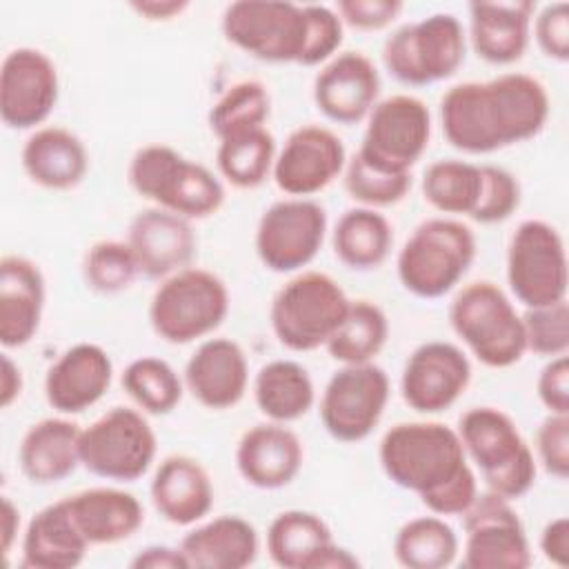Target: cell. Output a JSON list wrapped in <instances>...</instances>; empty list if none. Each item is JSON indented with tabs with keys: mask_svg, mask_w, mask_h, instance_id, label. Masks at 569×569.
<instances>
[{
	"mask_svg": "<svg viewBox=\"0 0 569 569\" xmlns=\"http://www.w3.org/2000/svg\"><path fill=\"white\" fill-rule=\"evenodd\" d=\"M380 96V73L360 51H342L327 60L313 78V102L336 124L365 120Z\"/></svg>",
	"mask_w": 569,
	"mask_h": 569,
	"instance_id": "44dd1931",
	"label": "cell"
},
{
	"mask_svg": "<svg viewBox=\"0 0 569 569\" xmlns=\"http://www.w3.org/2000/svg\"><path fill=\"white\" fill-rule=\"evenodd\" d=\"M536 453L542 469L565 480L569 476V413H549L536 431Z\"/></svg>",
	"mask_w": 569,
	"mask_h": 569,
	"instance_id": "7dc6e473",
	"label": "cell"
},
{
	"mask_svg": "<svg viewBox=\"0 0 569 569\" xmlns=\"http://www.w3.org/2000/svg\"><path fill=\"white\" fill-rule=\"evenodd\" d=\"M482 187L480 164L467 160H436L422 173V198L440 213L471 216Z\"/></svg>",
	"mask_w": 569,
	"mask_h": 569,
	"instance_id": "f35d334b",
	"label": "cell"
},
{
	"mask_svg": "<svg viewBox=\"0 0 569 569\" xmlns=\"http://www.w3.org/2000/svg\"><path fill=\"white\" fill-rule=\"evenodd\" d=\"M129 565L133 569H189L182 549L167 545H149L140 549Z\"/></svg>",
	"mask_w": 569,
	"mask_h": 569,
	"instance_id": "f5cc1de1",
	"label": "cell"
},
{
	"mask_svg": "<svg viewBox=\"0 0 569 569\" xmlns=\"http://www.w3.org/2000/svg\"><path fill=\"white\" fill-rule=\"evenodd\" d=\"M467 33L453 13H431L387 36L382 64L407 87H427L451 78L465 62Z\"/></svg>",
	"mask_w": 569,
	"mask_h": 569,
	"instance_id": "9c48e42d",
	"label": "cell"
},
{
	"mask_svg": "<svg viewBox=\"0 0 569 569\" xmlns=\"http://www.w3.org/2000/svg\"><path fill=\"white\" fill-rule=\"evenodd\" d=\"M2 551L4 556L11 553V547L18 538V531H20V509L11 502L9 496H2Z\"/></svg>",
	"mask_w": 569,
	"mask_h": 569,
	"instance_id": "9f6ffc18",
	"label": "cell"
},
{
	"mask_svg": "<svg viewBox=\"0 0 569 569\" xmlns=\"http://www.w3.org/2000/svg\"><path fill=\"white\" fill-rule=\"evenodd\" d=\"M385 476L413 491L436 516H462L478 496V480L456 429L445 422H398L380 440Z\"/></svg>",
	"mask_w": 569,
	"mask_h": 569,
	"instance_id": "7a4b0ae2",
	"label": "cell"
},
{
	"mask_svg": "<svg viewBox=\"0 0 569 569\" xmlns=\"http://www.w3.org/2000/svg\"><path fill=\"white\" fill-rule=\"evenodd\" d=\"M460 518L467 569H527L531 565L527 531L511 500L493 491L478 493Z\"/></svg>",
	"mask_w": 569,
	"mask_h": 569,
	"instance_id": "2e32d148",
	"label": "cell"
},
{
	"mask_svg": "<svg viewBox=\"0 0 569 569\" xmlns=\"http://www.w3.org/2000/svg\"><path fill=\"white\" fill-rule=\"evenodd\" d=\"M276 156V138L267 127H258L222 138L216 164L220 176L236 189H256L271 178Z\"/></svg>",
	"mask_w": 569,
	"mask_h": 569,
	"instance_id": "8d00e7d4",
	"label": "cell"
},
{
	"mask_svg": "<svg viewBox=\"0 0 569 569\" xmlns=\"http://www.w3.org/2000/svg\"><path fill=\"white\" fill-rule=\"evenodd\" d=\"M305 449L296 431L280 422H262L247 429L236 447V467L242 480L256 489H282L300 473Z\"/></svg>",
	"mask_w": 569,
	"mask_h": 569,
	"instance_id": "d4e9b609",
	"label": "cell"
},
{
	"mask_svg": "<svg viewBox=\"0 0 569 569\" xmlns=\"http://www.w3.org/2000/svg\"><path fill=\"white\" fill-rule=\"evenodd\" d=\"M345 289L322 271H302L284 282L269 307L273 336L289 351L325 347L349 309Z\"/></svg>",
	"mask_w": 569,
	"mask_h": 569,
	"instance_id": "52a82bcc",
	"label": "cell"
},
{
	"mask_svg": "<svg viewBox=\"0 0 569 569\" xmlns=\"http://www.w3.org/2000/svg\"><path fill=\"white\" fill-rule=\"evenodd\" d=\"M253 398L264 418L289 425L309 413L316 402V389L300 362L280 358L260 367L253 380Z\"/></svg>",
	"mask_w": 569,
	"mask_h": 569,
	"instance_id": "836d02e7",
	"label": "cell"
},
{
	"mask_svg": "<svg viewBox=\"0 0 569 569\" xmlns=\"http://www.w3.org/2000/svg\"><path fill=\"white\" fill-rule=\"evenodd\" d=\"M460 542L442 516L407 520L393 538V556L407 569H445L458 556Z\"/></svg>",
	"mask_w": 569,
	"mask_h": 569,
	"instance_id": "74e56055",
	"label": "cell"
},
{
	"mask_svg": "<svg viewBox=\"0 0 569 569\" xmlns=\"http://www.w3.org/2000/svg\"><path fill=\"white\" fill-rule=\"evenodd\" d=\"M227 42L262 62L302 64L309 44L305 4L278 0H238L222 13Z\"/></svg>",
	"mask_w": 569,
	"mask_h": 569,
	"instance_id": "30bf717a",
	"label": "cell"
},
{
	"mask_svg": "<svg viewBox=\"0 0 569 569\" xmlns=\"http://www.w3.org/2000/svg\"><path fill=\"white\" fill-rule=\"evenodd\" d=\"M309 18V44L302 67H316L331 60L345 38V24L336 9L327 4H305Z\"/></svg>",
	"mask_w": 569,
	"mask_h": 569,
	"instance_id": "bcb514c9",
	"label": "cell"
},
{
	"mask_svg": "<svg viewBox=\"0 0 569 569\" xmlns=\"http://www.w3.org/2000/svg\"><path fill=\"white\" fill-rule=\"evenodd\" d=\"M158 451V438L144 411L113 407L80 433V467L89 473L133 482L142 478Z\"/></svg>",
	"mask_w": 569,
	"mask_h": 569,
	"instance_id": "8fae6325",
	"label": "cell"
},
{
	"mask_svg": "<svg viewBox=\"0 0 569 569\" xmlns=\"http://www.w3.org/2000/svg\"><path fill=\"white\" fill-rule=\"evenodd\" d=\"M531 24H533V38L538 49L556 62H567L569 60V4L567 2L545 4L536 13Z\"/></svg>",
	"mask_w": 569,
	"mask_h": 569,
	"instance_id": "c3c4849f",
	"label": "cell"
},
{
	"mask_svg": "<svg viewBox=\"0 0 569 569\" xmlns=\"http://www.w3.org/2000/svg\"><path fill=\"white\" fill-rule=\"evenodd\" d=\"M127 244L138 260L140 276L164 280L191 264L198 240L191 220L162 207H149L129 222Z\"/></svg>",
	"mask_w": 569,
	"mask_h": 569,
	"instance_id": "7402d4cb",
	"label": "cell"
},
{
	"mask_svg": "<svg viewBox=\"0 0 569 569\" xmlns=\"http://www.w3.org/2000/svg\"><path fill=\"white\" fill-rule=\"evenodd\" d=\"M471 382L467 353L445 340H431L411 351L402 367V400L418 413H440L458 402Z\"/></svg>",
	"mask_w": 569,
	"mask_h": 569,
	"instance_id": "d6986e66",
	"label": "cell"
},
{
	"mask_svg": "<svg viewBox=\"0 0 569 569\" xmlns=\"http://www.w3.org/2000/svg\"><path fill=\"white\" fill-rule=\"evenodd\" d=\"M476 260V236L456 218L420 222L402 244L396 271L400 284L425 300H436L456 289Z\"/></svg>",
	"mask_w": 569,
	"mask_h": 569,
	"instance_id": "5b68a950",
	"label": "cell"
},
{
	"mask_svg": "<svg viewBox=\"0 0 569 569\" xmlns=\"http://www.w3.org/2000/svg\"><path fill=\"white\" fill-rule=\"evenodd\" d=\"M507 282L527 309L567 300V251L558 229L545 220H522L507 247Z\"/></svg>",
	"mask_w": 569,
	"mask_h": 569,
	"instance_id": "7c38bea8",
	"label": "cell"
},
{
	"mask_svg": "<svg viewBox=\"0 0 569 569\" xmlns=\"http://www.w3.org/2000/svg\"><path fill=\"white\" fill-rule=\"evenodd\" d=\"M347 164L338 133L322 124H302L289 133L273 162L276 187L291 198H309L327 189Z\"/></svg>",
	"mask_w": 569,
	"mask_h": 569,
	"instance_id": "ac0fdd59",
	"label": "cell"
},
{
	"mask_svg": "<svg viewBox=\"0 0 569 569\" xmlns=\"http://www.w3.org/2000/svg\"><path fill=\"white\" fill-rule=\"evenodd\" d=\"M249 385V362L231 338H207L184 365V387L202 407L222 411L236 407Z\"/></svg>",
	"mask_w": 569,
	"mask_h": 569,
	"instance_id": "cb8c5ba5",
	"label": "cell"
},
{
	"mask_svg": "<svg viewBox=\"0 0 569 569\" xmlns=\"http://www.w3.org/2000/svg\"><path fill=\"white\" fill-rule=\"evenodd\" d=\"M458 436L487 485L507 500L522 498L536 482V458L509 413L496 407H471L458 420Z\"/></svg>",
	"mask_w": 569,
	"mask_h": 569,
	"instance_id": "277c9868",
	"label": "cell"
},
{
	"mask_svg": "<svg viewBox=\"0 0 569 569\" xmlns=\"http://www.w3.org/2000/svg\"><path fill=\"white\" fill-rule=\"evenodd\" d=\"M227 313V284L200 267H187L160 280L149 302L151 329L171 345H189L213 333Z\"/></svg>",
	"mask_w": 569,
	"mask_h": 569,
	"instance_id": "ba28073f",
	"label": "cell"
},
{
	"mask_svg": "<svg viewBox=\"0 0 569 569\" xmlns=\"http://www.w3.org/2000/svg\"><path fill=\"white\" fill-rule=\"evenodd\" d=\"M127 180L140 198L187 220L209 218L224 204L220 178L162 142L144 144L133 153Z\"/></svg>",
	"mask_w": 569,
	"mask_h": 569,
	"instance_id": "3957f363",
	"label": "cell"
},
{
	"mask_svg": "<svg viewBox=\"0 0 569 569\" xmlns=\"http://www.w3.org/2000/svg\"><path fill=\"white\" fill-rule=\"evenodd\" d=\"M89 547L116 545L131 538L144 522L140 500L116 487H91L64 498Z\"/></svg>",
	"mask_w": 569,
	"mask_h": 569,
	"instance_id": "1f68e13d",
	"label": "cell"
},
{
	"mask_svg": "<svg viewBox=\"0 0 569 569\" xmlns=\"http://www.w3.org/2000/svg\"><path fill=\"white\" fill-rule=\"evenodd\" d=\"M82 429L69 418H42L33 422L18 447L22 476L31 485H56L80 467Z\"/></svg>",
	"mask_w": 569,
	"mask_h": 569,
	"instance_id": "f546056e",
	"label": "cell"
},
{
	"mask_svg": "<svg viewBox=\"0 0 569 569\" xmlns=\"http://www.w3.org/2000/svg\"><path fill=\"white\" fill-rule=\"evenodd\" d=\"M480 198L469 218L480 224L505 222L520 207V182L511 171L496 164H480Z\"/></svg>",
	"mask_w": 569,
	"mask_h": 569,
	"instance_id": "f6af8a7d",
	"label": "cell"
},
{
	"mask_svg": "<svg viewBox=\"0 0 569 569\" xmlns=\"http://www.w3.org/2000/svg\"><path fill=\"white\" fill-rule=\"evenodd\" d=\"M20 162L27 178L49 191L78 187L89 171L84 142L64 127H40L22 144Z\"/></svg>",
	"mask_w": 569,
	"mask_h": 569,
	"instance_id": "f1b7e54d",
	"label": "cell"
},
{
	"mask_svg": "<svg viewBox=\"0 0 569 569\" xmlns=\"http://www.w3.org/2000/svg\"><path fill=\"white\" fill-rule=\"evenodd\" d=\"M189 569H244L260 549L256 527L236 513H224L193 527L178 545Z\"/></svg>",
	"mask_w": 569,
	"mask_h": 569,
	"instance_id": "4dcf8cb0",
	"label": "cell"
},
{
	"mask_svg": "<svg viewBox=\"0 0 569 569\" xmlns=\"http://www.w3.org/2000/svg\"><path fill=\"white\" fill-rule=\"evenodd\" d=\"M389 402V378L373 362L342 365L325 385L320 420L338 442H360L380 422Z\"/></svg>",
	"mask_w": 569,
	"mask_h": 569,
	"instance_id": "9a60e30c",
	"label": "cell"
},
{
	"mask_svg": "<svg viewBox=\"0 0 569 569\" xmlns=\"http://www.w3.org/2000/svg\"><path fill=\"white\" fill-rule=\"evenodd\" d=\"M536 2H471L469 42L478 58L489 64L518 62L531 38Z\"/></svg>",
	"mask_w": 569,
	"mask_h": 569,
	"instance_id": "83f0119b",
	"label": "cell"
},
{
	"mask_svg": "<svg viewBox=\"0 0 569 569\" xmlns=\"http://www.w3.org/2000/svg\"><path fill=\"white\" fill-rule=\"evenodd\" d=\"M136 407L149 416H167L182 400V380L176 369L156 356L131 360L120 378Z\"/></svg>",
	"mask_w": 569,
	"mask_h": 569,
	"instance_id": "ab89813d",
	"label": "cell"
},
{
	"mask_svg": "<svg viewBox=\"0 0 569 569\" xmlns=\"http://www.w3.org/2000/svg\"><path fill=\"white\" fill-rule=\"evenodd\" d=\"M545 84L520 71L453 84L440 98L447 142L465 153H493L536 138L549 120Z\"/></svg>",
	"mask_w": 569,
	"mask_h": 569,
	"instance_id": "6da1fadb",
	"label": "cell"
},
{
	"mask_svg": "<svg viewBox=\"0 0 569 569\" xmlns=\"http://www.w3.org/2000/svg\"><path fill=\"white\" fill-rule=\"evenodd\" d=\"M44 276L24 256L0 258V342L20 349L33 340L44 311Z\"/></svg>",
	"mask_w": 569,
	"mask_h": 569,
	"instance_id": "484cf974",
	"label": "cell"
},
{
	"mask_svg": "<svg viewBox=\"0 0 569 569\" xmlns=\"http://www.w3.org/2000/svg\"><path fill=\"white\" fill-rule=\"evenodd\" d=\"M111 356L96 342H78L62 351L44 376V398L62 416L82 413L109 391Z\"/></svg>",
	"mask_w": 569,
	"mask_h": 569,
	"instance_id": "603a6c76",
	"label": "cell"
},
{
	"mask_svg": "<svg viewBox=\"0 0 569 569\" xmlns=\"http://www.w3.org/2000/svg\"><path fill=\"white\" fill-rule=\"evenodd\" d=\"M402 11L400 0H340L336 13L356 31L387 29Z\"/></svg>",
	"mask_w": 569,
	"mask_h": 569,
	"instance_id": "681fc988",
	"label": "cell"
},
{
	"mask_svg": "<svg viewBox=\"0 0 569 569\" xmlns=\"http://www.w3.org/2000/svg\"><path fill=\"white\" fill-rule=\"evenodd\" d=\"M89 551L64 498L36 511L22 533V567L73 569Z\"/></svg>",
	"mask_w": 569,
	"mask_h": 569,
	"instance_id": "d6a6232c",
	"label": "cell"
},
{
	"mask_svg": "<svg viewBox=\"0 0 569 569\" xmlns=\"http://www.w3.org/2000/svg\"><path fill=\"white\" fill-rule=\"evenodd\" d=\"M449 325L485 367L507 369L527 351L520 313L509 296L489 280L469 282L453 296Z\"/></svg>",
	"mask_w": 569,
	"mask_h": 569,
	"instance_id": "8992f818",
	"label": "cell"
},
{
	"mask_svg": "<svg viewBox=\"0 0 569 569\" xmlns=\"http://www.w3.org/2000/svg\"><path fill=\"white\" fill-rule=\"evenodd\" d=\"M138 276L140 267L127 240H98L82 258L84 284L102 296L127 291Z\"/></svg>",
	"mask_w": 569,
	"mask_h": 569,
	"instance_id": "b9f144b4",
	"label": "cell"
},
{
	"mask_svg": "<svg viewBox=\"0 0 569 569\" xmlns=\"http://www.w3.org/2000/svg\"><path fill=\"white\" fill-rule=\"evenodd\" d=\"M336 258L353 271L378 269L393 244V229L385 213L371 207L347 209L331 233Z\"/></svg>",
	"mask_w": 569,
	"mask_h": 569,
	"instance_id": "e575fe53",
	"label": "cell"
},
{
	"mask_svg": "<svg viewBox=\"0 0 569 569\" xmlns=\"http://www.w3.org/2000/svg\"><path fill=\"white\" fill-rule=\"evenodd\" d=\"M342 184L351 200L360 207H391L398 204L411 189V173L387 171L367 162L358 151L347 160Z\"/></svg>",
	"mask_w": 569,
	"mask_h": 569,
	"instance_id": "7bdbcfd3",
	"label": "cell"
},
{
	"mask_svg": "<svg viewBox=\"0 0 569 569\" xmlns=\"http://www.w3.org/2000/svg\"><path fill=\"white\" fill-rule=\"evenodd\" d=\"M189 7L187 0H142V2H131V9L142 16L144 20L151 22H164L173 20Z\"/></svg>",
	"mask_w": 569,
	"mask_h": 569,
	"instance_id": "11a10c76",
	"label": "cell"
},
{
	"mask_svg": "<svg viewBox=\"0 0 569 569\" xmlns=\"http://www.w3.org/2000/svg\"><path fill=\"white\" fill-rule=\"evenodd\" d=\"M389 338V318L380 305L358 298L349 302L345 320L325 345L329 356L342 365L373 362Z\"/></svg>",
	"mask_w": 569,
	"mask_h": 569,
	"instance_id": "d590c367",
	"label": "cell"
},
{
	"mask_svg": "<svg viewBox=\"0 0 569 569\" xmlns=\"http://www.w3.org/2000/svg\"><path fill=\"white\" fill-rule=\"evenodd\" d=\"M271 113V98L260 80L233 82L209 109L211 133L222 140L249 129L264 127Z\"/></svg>",
	"mask_w": 569,
	"mask_h": 569,
	"instance_id": "60d3db41",
	"label": "cell"
},
{
	"mask_svg": "<svg viewBox=\"0 0 569 569\" xmlns=\"http://www.w3.org/2000/svg\"><path fill=\"white\" fill-rule=\"evenodd\" d=\"M431 138L429 107L409 93L378 100L367 116V129L358 153L387 171L411 173Z\"/></svg>",
	"mask_w": 569,
	"mask_h": 569,
	"instance_id": "4fadbf2b",
	"label": "cell"
},
{
	"mask_svg": "<svg viewBox=\"0 0 569 569\" xmlns=\"http://www.w3.org/2000/svg\"><path fill=\"white\" fill-rule=\"evenodd\" d=\"M153 509L171 525L200 522L213 507V482L207 469L191 456H167L149 485Z\"/></svg>",
	"mask_w": 569,
	"mask_h": 569,
	"instance_id": "4316f807",
	"label": "cell"
},
{
	"mask_svg": "<svg viewBox=\"0 0 569 569\" xmlns=\"http://www.w3.org/2000/svg\"><path fill=\"white\" fill-rule=\"evenodd\" d=\"M327 236V211L311 198H284L269 204L256 227V253L276 273L307 267Z\"/></svg>",
	"mask_w": 569,
	"mask_h": 569,
	"instance_id": "5bb4252c",
	"label": "cell"
},
{
	"mask_svg": "<svg viewBox=\"0 0 569 569\" xmlns=\"http://www.w3.org/2000/svg\"><path fill=\"white\" fill-rule=\"evenodd\" d=\"M269 558L282 569H358L360 560L340 547L313 511H280L267 529Z\"/></svg>",
	"mask_w": 569,
	"mask_h": 569,
	"instance_id": "ffe728a7",
	"label": "cell"
},
{
	"mask_svg": "<svg viewBox=\"0 0 569 569\" xmlns=\"http://www.w3.org/2000/svg\"><path fill=\"white\" fill-rule=\"evenodd\" d=\"M540 551L551 565L560 569L569 567V520L565 516H558L545 525L540 533Z\"/></svg>",
	"mask_w": 569,
	"mask_h": 569,
	"instance_id": "816d5d0a",
	"label": "cell"
},
{
	"mask_svg": "<svg viewBox=\"0 0 569 569\" xmlns=\"http://www.w3.org/2000/svg\"><path fill=\"white\" fill-rule=\"evenodd\" d=\"M24 380L22 369L11 360L9 353H2V369H0V407L9 409L22 393Z\"/></svg>",
	"mask_w": 569,
	"mask_h": 569,
	"instance_id": "db71d44e",
	"label": "cell"
},
{
	"mask_svg": "<svg viewBox=\"0 0 569 569\" xmlns=\"http://www.w3.org/2000/svg\"><path fill=\"white\" fill-rule=\"evenodd\" d=\"M60 96L53 60L33 47L11 49L0 67V118L9 129H40Z\"/></svg>",
	"mask_w": 569,
	"mask_h": 569,
	"instance_id": "e0dca14e",
	"label": "cell"
},
{
	"mask_svg": "<svg viewBox=\"0 0 569 569\" xmlns=\"http://www.w3.org/2000/svg\"><path fill=\"white\" fill-rule=\"evenodd\" d=\"M536 393L549 413H569V358L556 356L540 369Z\"/></svg>",
	"mask_w": 569,
	"mask_h": 569,
	"instance_id": "f907efd6",
	"label": "cell"
},
{
	"mask_svg": "<svg viewBox=\"0 0 569 569\" xmlns=\"http://www.w3.org/2000/svg\"><path fill=\"white\" fill-rule=\"evenodd\" d=\"M522 327L527 351L536 356L556 358L569 351V305L567 300L525 309Z\"/></svg>",
	"mask_w": 569,
	"mask_h": 569,
	"instance_id": "ee69618b",
	"label": "cell"
}]
</instances>
